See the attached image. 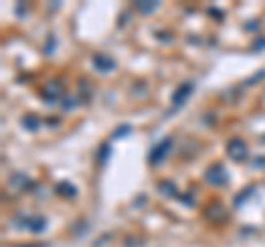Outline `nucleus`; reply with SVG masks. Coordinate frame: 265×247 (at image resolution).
I'll return each instance as SVG.
<instances>
[{
    "mask_svg": "<svg viewBox=\"0 0 265 247\" xmlns=\"http://www.w3.org/2000/svg\"><path fill=\"white\" fill-rule=\"evenodd\" d=\"M206 181L210 185H226L228 174L224 170V166H221V164H212V166H210L208 170H206Z\"/></svg>",
    "mask_w": 265,
    "mask_h": 247,
    "instance_id": "f257e3e1",
    "label": "nucleus"
},
{
    "mask_svg": "<svg viewBox=\"0 0 265 247\" xmlns=\"http://www.w3.org/2000/svg\"><path fill=\"white\" fill-rule=\"evenodd\" d=\"M135 7L140 9V11H144V14H150V11H153L155 7H157V5H155V3H150V5H148V3H144V0H142V3H137Z\"/></svg>",
    "mask_w": 265,
    "mask_h": 247,
    "instance_id": "6e6552de",
    "label": "nucleus"
},
{
    "mask_svg": "<svg viewBox=\"0 0 265 247\" xmlns=\"http://www.w3.org/2000/svg\"><path fill=\"white\" fill-rule=\"evenodd\" d=\"M22 124H25V128H29V130H38L40 119H38V117H33V115H29V117L22 119Z\"/></svg>",
    "mask_w": 265,
    "mask_h": 247,
    "instance_id": "0eeeda50",
    "label": "nucleus"
},
{
    "mask_svg": "<svg viewBox=\"0 0 265 247\" xmlns=\"http://www.w3.org/2000/svg\"><path fill=\"white\" fill-rule=\"evenodd\" d=\"M170 150V139H164V141H159V146L157 148H153V153L148 155V161L153 166H157V164H161V159H164V155Z\"/></svg>",
    "mask_w": 265,
    "mask_h": 247,
    "instance_id": "7ed1b4c3",
    "label": "nucleus"
},
{
    "mask_svg": "<svg viewBox=\"0 0 265 247\" xmlns=\"http://www.w3.org/2000/svg\"><path fill=\"white\" fill-rule=\"evenodd\" d=\"M159 190H161V192H168V194H174V185H172V183H161Z\"/></svg>",
    "mask_w": 265,
    "mask_h": 247,
    "instance_id": "9d476101",
    "label": "nucleus"
},
{
    "mask_svg": "<svg viewBox=\"0 0 265 247\" xmlns=\"http://www.w3.org/2000/svg\"><path fill=\"white\" fill-rule=\"evenodd\" d=\"M190 91H192V86H190V84H184V86H179V91L174 93V97H172V106H174V108H179V106H182V102H184V100H188Z\"/></svg>",
    "mask_w": 265,
    "mask_h": 247,
    "instance_id": "20e7f679",
    "label": "nucleus"
},
{
    "mask_svg": "<svg viewBox=\"0 0 265 247\" xmlns=\"http://www.w3.org/2000/svg\"><path fill=\"white\" fill-rule=\"evenodd\" d=\"M93 64L98 66L100 71H104V73H106V71H111L113 66H115V62H113L111 58H106V56H95V60H93Z\"/></svg>",
    "mask_w": 265,
    "mask_h": 247,
    "instance_id": "39448f33",
    "label": "nucleus"
},
{
    "mask_svg": "<svg viewBox=\"0 0 265 247\" xmlns=\"http://www.w3.org/2000/svg\"><path fill=\"white\" fill-rule=\"evenodd\" d=\"M22 223H25V227H29L31 232H40L42 227H47V221L40 219V216H33V219H25Z\"/></svg>",
    "mask_w": 265,
    "mask_h": 247,
    "instance_id": "423d86ee",
    "label": "nucleus"
},
{
    "mask_svg": "<svg viewBox=\"0 0 265 247\" xmlns=\"http://www.w3.org/2000/svg\"><path fill=\"white\" fill-rule=\"evenodd\" d=\"M228 155H230L232 159L241 161V159H245V157H248V146H245L241 139H234V141L228 143Z\"/></svg>",
    "mask_w": 265,
    "mask_h": 247,
    "instance_id": "f03ea898",
    "label": "nucleus"
},
{
    "mask_svg": "<svg viewBox=\"0 0 265 247\" xmlns=\"http://www.w3.org/2000/svg\"><path fill=\"white\" fill-rule=\"evenodd\" d=\"M108 155H111V146H108V143H106V146H104V148H102V153H100V164H102V166H104V164H106V159H108Z\"/></svg>",
    "mask_w": 265,
    "mask_h": 247,
    "instance_id": "1a4fd4ad",
    "label": "nucleus"
}]
</instances>
